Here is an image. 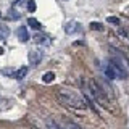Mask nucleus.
I'll list each match as a JSON object with an SVG mask.
<instances>
[{
  "label": "nucleus",
  "instance_id": "obj_1",
  "mask_svg": "<svg viewBox=\"0 0 129 129\" xmlns=\"http://www.w3.org/2000/svg\"><path fill=\"white\" fill-rule=\"evenodd\" d=\"M58 100L63 105H68L71 108H76V110H84L87 107V102L79 92L73 90V89H60L58 90Z\"/></svg>",
  "mask_w": 129,
  "mask_h": 129
},
{
  "label": "nucleus",
  "instance_id": "obj_2",
  "mask_svg": "<svg viewBox=\"0 0 129 129\" xmlns=\"http://www.w3.org/2000/svg\"><path fill=\"white\" fill-rule=\"evenodd\" d=\"M89 86H90V94L97 99V102L102 105V107H105V108H110V102H108L107 95H105V92L102 90V89L97 86L95 81H89Z\"/></svg>",
  "mask_w": 129,
  "mask_h": 129
},
{
  "label": "nucleus",
  "instance_id": "obj_3",
  "mask_svg": "<svg viewBox=\"0 0 129 129\" xmlns=\"http://www.w3.org/2000/svg\"><path fill=\"white\" fill-rule=\"evenodd\" d=\"M79 26H81V24H79L78 21H68V23L63 26V29H64V32H66V34H74V32L79 31Z\"/></svg>",
  "mask_w": 129,
  "mask_h": 129
},
{
  "label": "nucleus",
  "instance_id": "obj_4",
  "mask_svg": "<svg viewBox=\"0 0 129 129\" xmlns=\"http://www.w3.org/2000/svg\"><path fill=\"white\" fill-rule=\"evenodd\" d=\"M27 58H29V63H31V64H39V61L42 60V52H39V50H31L29 55H27Z\"/></svg>",
  "mask_w": 129,
  "mask_h": 129
},
{
  "label": "nucleus",
  "instance_id": "obj_5",
  "mask_svg": "<svg viewBox=\"0 0 129 129\" xmlns=\"http://www.w3.org/2000/svg\"><path fill=\"white\" fill-rule=\"evenodd\" d=\"M18 39L21 40V42H27V40H29V32H27L26 26H21L18 29Z\"/></svg>",
  "mask_w": 129,
  "mask_h": 129
},
{
  "label": "nucleus",
  "instance_id": "obj_6",
  "mask_svg": "<svg viewBox=\"0 0 129 129\" xmlns=\"http://www.w3.org/2000/svg\"><path fill=\"white\" fill-rule=\"evenodd\" d=\"M27 71H29V70H27V66H21L18 71H15V74H13L15 79H18V81L24 79V78H26V74H27Z\"/></svg>",
  "mask_w": 129,
  "mask_h": 129
},
{
  "label": "nucleus",
  "instance_id": "obj_7",
  "mask_svg": "<svg viewBox=\"0 0 129 129\" xmlns=\"http://www.w3.org/2000/svg\"><path fill=\"white\" fill-rule=\"evenodd\" d=\"M8 36H10V27L5 26V24H0V39L5 40Z\"/></svg>",
  "mask_w": 129,
  "mask_h": 129
},
{
  "label": "nucleus",
  "instance_id": "obj_8",
  "mask_svg": "<svg viewBox=\"0 0 129 129\" xmlns=\"http://www.w3.org/2000/svg\"><path fill=\"white\" fill-rule=\"evenodd\" d=\"M27 26L37 31V29H40V27H42V24L39 23V19H36V18H29V19H27Z\"/></svg>",
  "mask_w": 129,
  "mask_h": 129
},
{
  "label": "nucleus",
  "instance_id": "obj_9",
  "mask_svg": "<svg viewBox=\"0 0 129 129\" xmlns=\"http://www.w3.org/2000/svg\"><path fill=\"white\" fill-rule=\"evenodd\" d=\"M36 40H37V44H44V45H50V37H47V36H42V34H37L36 36Z\"/></svg>",
  "mask_w": 129,
  "mask_h": 129
},
{
  "label": "nucleus",
  "instance_id": "obj_10",
  "mask_svg": "<svg viewBox=\"0 0 129 129\" xmlns=\"http://www.w3.org/2000/svg\"><path fill=\"white\" fill-rule=\"evenodd\" d=\"M53 79H55V74H53V73H52V71H48V73H45V74L42 76V81H44V82H45V84L52 82V81H53Z\"/></svg>",
  "mask_w": 129,
  "mask_h": 129
},
{
  "label": "nucleus",
  "instance_id": "obj_11",
  "mask_svg": "<svg viewBox=\"0 0 129 129\" xmlns=\"http://www.w3.org/2000/svg\"><path fill=\"white\" fill-rule=\"evenodd\" d=\"M45 123H47V127H48V129H63L61 126H58V124H56L53 119H47Z\"/></svg>",
  "mask_w": 129,
  "mask_h": 129
},
{
  "label": "nucleus",
  "instance_id": "obj_12",
  "mask_svg": "<svg viewBox=\"0 0 129 129\" xmlns=\"http://www.w3.org/2000/svg\"><path fill=\"white\" fill-rule=\"evenodd\" d=\"M90 29H94V31H103V24L102 23H90Z\"/></svg>",
  "mask_w": 129,
  "mask_h": 129
},
{
  "label": "nucleus",
  "instance_id": "obj_13",
  "mask_svg": "<svg viewBox=\"0 0 129 129\" xmlns=\"http://www.w3.org/2000/svg\"><path fill=\"white\" fill-rule=\"evenodd\" d=\"M27 11L29 13H34L36 11V2L34 0H27Z\"/></svg>",
  "mask_w": 129,
  "mask_h": 129
},
{
  "label": "nucleus",
  "instance_id": "obj_14",
  "mask_svg": "<svg viewBox=\"0 0 129 129\" xmlns=\"http://www.w3.org/2000/svg\"><path fill=\"white\" fill-rule=\"evenodd\" d=\"M64 124H66V129H82V127L79 126V124L73 123V121H66V123H64Z\"/></svg>",
  "mask_w": 129,
  "mask_h": 129
},
{
  "label": "nucleus",
  "instance_id": "obj_15",
  "mask_svg": "<svg viewBox=\"0 0 129 129\" xmlns=\"http://www.w3.org/2000/svg\"><path fill=\"white\" fill-rule=\"evenodd\" d=\"M107 21H108V23H111V24H115V26H118V24H119V19L116 18V16H108Z\"/></svg>",
  "mask_w": 129,
  "mask_h": 129
},
{
  "label": "nucleus",
  "instance_id": "obj_16",
  "mask_svg": "<svg viewBox=\"0 0 129 129\" xmlns=\"http://www.w3.org/2000/svg\"><path fill=\"white\" fill-rule=\"evenodd\" d=\"M8 16H10L11 19H19V13L15 11V10H10V15H8Z\"/></svg>",
  "mask_w": 129,
  "mask_h": 129
},
{
  "label": "nucleus",
  "instance_id": "obj_17",
  "mask_svg": "<svg viewBox=\"0 0 129 129\" xmlns=\"http://www.w3.org/2000/svg\"><path fill=\"white\" fill-rule=\"evenodd\" d=\"M2 74H5V76H13L15 73H13V70H10V68H8V70H2Z\"/></svg>",
  "mask_w": 129,
  "mask_h": 129
},
{
  "label": "nucleus",
  "instance_id": "obj_18",
  "mask_svg": "<svg viewBox=\"0 0 129 129\" xmlns=\"http://www.w3.org/2000/svg\"><path fill=\"white\" fill-rule=\"evenodd\" d=\"M2 53H3V48H2V47H0V55H2Z\"/></svg>",
  "mask_w": 129,
  "mask_h": 129
}]
</instances>
